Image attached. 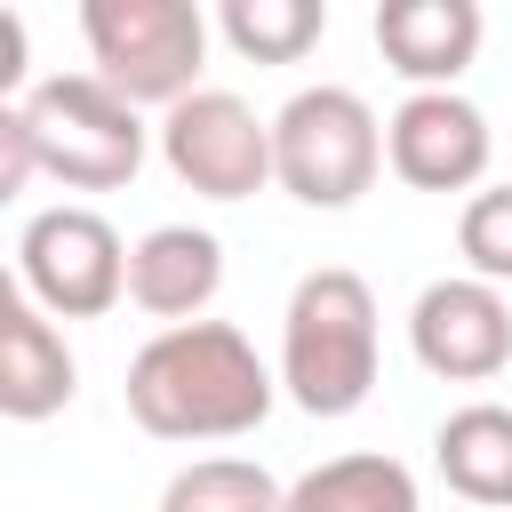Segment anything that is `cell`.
<instances>
[{
    "instance_id": "obj_1",
    "label": "cell",
    "mask_w": 512,
    "mask_h": 512,
    "mask_svg": "<svg viewBox=\"0 0 512 512\" xmlns=\"http://www.w3.org/2000/svg\"><path fill=\"white\" fill-rule=\"evenodd\" d=\"M280 376L232 320H176L128 360V416L152 440H240L272 416Z\"/></svg>"
},
{
    "instance_id": "obj_2",
    "label": "cell",
    "mask_w": 512,
    "mask_h": 512,
    "mask_svg": "<svg viewBox=\"0 0 512 512\" xmlns=\"http://www.w3.org/2000/svg\"><path fill=\"white\" fill-rule=\"evenodd\" d=\"M280 384L304 416H352L376 392V296L360 272L320 264L280 312Z\"/></svg>"
},
{
    "instance_id": "obj_3",
    "label": "cell",
    "mask_w": 512,
    "mask_h": 512,
    "mask_svg": "<svg viewBox=\"0 0 512 512\" xmlns=\"http://www.w3.org/2000/svg\"><path fill=\"white\" fill-rule=\"evenodd\" d=\"M16 112H24V128H32L40 176H56L64 192H120V184H136L152 128L136 120V104H128L112 80H96V72H56V80L24 88Z\"/></svg>"
},
{
    "instance_id": "obj_4",
    "label": "cell",
    "mask_w": 512,
    "mask_h": 512,
    "mask_svg": "<svg viewBox=\"0 0 512 512\" xmlns=\"http://www.w3.org/2000/svg\"><path fill=\"white\" fill-rule=\"evenodd\" d=\"M80 40L96 80H112L128 104H184L208 64V16L200 0H80Z\"/></svg>"
},
{
    "instance_id": "obj_5",
    "label": "cell",
    "mask_w": 512,
    "mask_h": 512,
    "mask_svg": "<svg viewBox=\"0 0 512 512\" xmlns=\"http://www.w3.org/2000/svg\"><path fill=\"white\" fill-rule=\"evenodd\" d=\"M384 168V128L352 88H296L272 112V184L304 208H352Z\"/></svg>"
},
{
    "instance_id": "obj_6",
    "label": "cell",
    "mask_w": 512,
    "mask_h": 512,
    "mask_svg": "<svg viewBox=\"0 0 512 512\" xmlns=\"http://www.w3.org/2000/svg\"><path fill=\"white\" fill-rule=\"evenodd\" d=\"M16 280H24V296L40 312L96 320V312H112L128 296V248H120V232L96 208L56 200V208L24 216V232H16Z\"/></svg>"
},
{
    "instance_id": "obj_7",
    "label": "cell",
    "mask_w": 512,
    "mask_h": 512,
    "mask_svg": "<svg viewBox=\"0 0 512 512\" xmlns=\"http://www.w3.org/2000/svg\"><path fill=\"white\" fill-rule=\"evenodd\" d=\"M160 160L200 200H248L272 184V120H256L232 88H192L160 112Z\"/></svg>"
},
{
    "instance_id": "obj_8",
    "label": "cell",
    "mask_w": 512,
    "mask_h": 512,
    "mask_svg": "<svg viewBox=\"0 0 512 512\" xmlns=\"http://www.w3.org/2000/svg\"><path fill=\"white\" fill-rule=\"evenodd\" d=\"M488 152H496L488 112L472 96H456V88H416L384 120V160L416 192H472L488 176Z\"/></svg>"
},
{
    "instance_id": "obj_9",
    "label": "cell",
    "mask_w": 512,
    "mask_h": 512,
    "mask_svg": "<svg viewBox=\"0 0 512 512\" xmlns=\"http://www.w3.org/2000/svg\"><path fill=\"white\" fill-rule=\"evenodd\" d=\"M408 344L432 376L448 384H488L504 360H512V304L496 280L464 272V280H432L416 304H408Z\"/></svg>"
},
{
    "instance_id": "obj_10",
    "label": "cell",
    "mask_w": 512,
    "mask_h": 512,
    "mask_svg": "<svg viewBox=\"0 0 512 512\" xmlns=\"http://www.w3.org/2000/svg\"><path fill=\"white\" fill-rule=\"evenodd\" d=\"M80 392L72 344L56 328V312H40L24 288L0 296V416L8 424H40Z\"/></svg>"
},
{
    "instance_id": "obj_11",
    "label": "cell",
    "mask_w": 512,
    "mask_h": 512,
    "mask_svg": "<svg viewBox=\"0 0 512 512\" xmlns=\"http://www.w3.org/2000/svg\"><path fill=\"white\" fill-rule=\"evenodd\" d=\"M480 0H376V48L416 88H456L480 56Z\"/></svg>"
},
{
    "instance_id": "obj_12",
    "label": "cell",
    "mask_w": 512,
    "mask_h": 512,
    "mask_svg": "<svg viewBox=\"0 0 512 512\" xmlns=\"http://www.w3.org/2000/svg\"><path fill=\"white\" fill-rule=\"evenodd\" d=\"M216 288H224V248L200 224H160V232H144L128 248V304L168 320V328L200 320L216 304Z\"/></svg>"
},
{
    "instance_id": "obj_13",
    "label": "cell",
    "mask_w": 512,
    "mask_h": 512,
    "mask_svg": "<svg viewBox=\"0 0 512 512\" xmlns=\"http://www.w3.org/2000/svg\"><path fill=\"white\" fill-rule=\"evenodd\" d=\"M432 464L440 480L480 504V512H512V408L504 400H472L432 432Z\"/></svg>"
},
{
    "instance_id": "obj_14",
    "label": "cell",
    "mask_w": 512,
    "mask_h": 512,
    "mask_svg": "<svg viewBox=\"0 0 512 512\" xmlns=\"http://www.w3.org/2000/svg\"><path fill=\"white\" fill-rule=\"evenodd\" d=\"M288 512H416V480L400 456H328L288 488Z\"/></svg>"
},
{
    "instance_id": "obj_15",
    "label": "cell",
    "mask_w": 512,
    "mask_h": 512,
    "mask_svg": "<svg viewBox=\"0 0 512 512\" xmlns=\"http://www.w3.org/2000/svg\"><path fill=\"white\" fill-rule=\"evenodd\" d=\"M216 32L248 64H304L328 32V0H216Z\"/></svg>"
},
{
    "instance_id": "obj_16",
    "label": "cell",
    "mask_w": 512,
    "mask_h": 512,
    "mask_svg": "<svg viewBox=\"0 0 512 512\" xmlns=\"http://www.w3.org/2000/svg\"><path fill=\"white\" fill-rule=\"evenodd\" d=\"M160 512H288V488L248 456H200L160 488Z\"/></svg>"
},
{
    "instance_id": "obj_17",
    "label": "cell",
    "mask_w": 512,
    "mask_h": 512,
    "mask_svg": "<svg viewBox=\"0 0 512 512\" xmlns=\"http://www.w3.org/2000/svg\"><path fill=\"white\" fill-rule=\"evenodd\" d=\"M456 248H464V264H472L480 280H496V288L512 280V184H488V192L464 200Z\"/></svg>"
},
{
    "instance_id": "obj_18",
    "label": "cell",
    "mask_w": 512,
    "mask_h": 512,
    "mask_svg": "<svg viewBox=\"0 0 512 512\" xmlns=\"http://www.w3.org/2000/svg\"><path fill=\"white\" fill-rule=\"evenodd\" d=\"M32 168H40L32 128H24V112H16V104H0V200H16V192L32 184Z\"/></svg>"
}]
</instances>
